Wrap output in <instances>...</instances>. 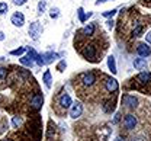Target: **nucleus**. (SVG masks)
Instances as JSON below:
<instances>
[{
  "label": "nucleus",
  "mask_w": 151,
  "mask_h": 141,
  "mask_svg": "<svg viewBox=\"0 0 151 141\" xmlns=\"http://www.w3.org/2000/svg\"><path fill=\"white\" fill-rule=\"evenodd\" d=\"M96 74L93 71H87V73H83L78 76V84L83 87V89H90L96 84Z\"/></svg>",
  "instance_id": "nucleus-1"
},
{
  "label": "nucleus",
  "mask_w": 151,
  "mask_h": 141,
  "mask_svg": "<svg viewBox=\"0 0 151 141\" xmlns=\"http://www.w3.org/2000/svg\"><path fill=\"white\" fill-rule=\"evenodd\" d=\"M80 53H81V55L87 61H93V63L99 61V58H97V50H96V47H94L93 44L84 45V47L80 50Z\"/></svg>",
  "instance_id": "nucleus-2"
},
{
  "label": "nucleus",
  "mask_w": 151,
  "mask_h": 141,
  "mask_svg": "<svg viewBox=\"0 0 151 141\" xmlns=\"http://www.w3.org/2000/svg\"><path fill=\"white\" fill-rule=\"evenodd\" d=\"M134 87H137V89H139L141 86H151V73H147V71H144V73H139L135 79H134Z\"/></svg>",
  "instance_id": "nucleus-3"
},
{
  "label": "nucleus",
  "mask_w": 151,
  "mask_h": 141,
  "mask_svg": "<svg viewBox=\"0 0 151 141\" xmlns=\"http://www.w3.org/2000/svg\"><path fill=\"white\" fill-rule=\"evenodd\" d=\"M29 35H31V38L34 41H38L39 40V37L42 35V25L39 23V22H32L31 25H29Z\"/></svg>",
  "instance_id": "nucleus-4"
},
{
  "label": "nucleus",
  "mask_w": 151,
  "mask_h": 141,
  "mask_svg": "<svg viewBox=\"0 0 151 141\" xmlns=\"http://www.w3.org/2000/svg\"><path fill=\"white\" fill-rule=\"evenodd\" d=\"M57 105L61 108V109H64V111H67L71 105H73V101H71V98L67 95V93H61L60 96H58V101H57Z\"/></svg>",
  "instance_id": "nucleus-5"
},
{
  "label": "nucleus",
  "mask_w": 151,
  "mask_h": 141,
  "mask_svg": "<svg viewBox=\"0 0 151 141\" xmlns=\"http://www.w3.org/2000/svg\"><path fill=\"white\" fill-rule=\"evenodd\" d=\"M137 124H138V119H137V117L135 115H127L125 118H124V121H122V127L125 128V129H128V131H131L134 129L135 127H137Z\"/></svg>",
  "instance_id": "nucleus-6"
},
{
  "label": "nucleus",
  "mask_w": 151,
  "mask_h": 141,
  "mask_svg": "<svg viewBox=\"0 0 151 141\" xmlns=\"http://www.w3.org/2000/svg\"><path fill=\"white\" fill-rule=\"evenodd\" d=\"M103 86H105L106 92H109V93H115V92L119 89V84H118V81L115 80V79H112V77H105Z\"/></svg>",
  "instance_id": "nucleus-7"
},
{
  "label": "nucleus",
  "mask_w": 151,
  "mask_h": 141,
  "mask_svg": "<svg viewBox=\"0 0 151 141\" xmlns=\"http://www.w3.org/2000/svg\"><path fill=\"white\" fill-rule=\"evenodd\" d=\"M122 105L128 109H134L138 106V99L135 96H131V95H124L122 96Z\"/></svg>",
  "instance_id": "nucleus-8"
},
{
  "label": "nucleus",
  "mask_w": 151,
  "mask_h": 141,
  "mask_svg": "<svg viewBox=\"0 0 151 141\" xmlns=\"http://www.w3.org/2000/svg\"><path fill=\"white\" fill-rule=\"evenodd\" d=\"M42 103H44V96L41 93H35L34 98L31 99V108L34 111H39L42 108Z\"/></svg>",
  "instance_id": "nucleus-9"
},
{
  "label": "nucleus",
  "mask_w": 151,
  "mask_h": 141,
  "mask_svg": "<svg viewBox=\"0 0 151 141\" xmlns=\"http://www.w3.org/2000/svg\"><path fill=\"white\" fill-rule=\"evenodd\" d=\"M81 114H83V105L78 103V102H76L74 105H73V108H71V111H70V117L73 119H77L78 117H81Z\"/></svg>",
  "instance_id": "nucleus-10"
},
{
  "label": "nucleus",
  "mask_w": 151,
  "mask_h": 141,
  "mask_svg": "<svg viewBox=\"0 0 151 141\" xmlns=\"http://www.w3.org/2000/svg\"><path fill=\"white\" fill-rule=\"evenodd\" d=\"M10 22H12L15 26H19V28H20V26L25 23V16H23V13H20V12L13 13L12 18H10Z\"/></svg>",
  "instance_id": "nucleus-11"
},
{
  "label": "nucleus",
  "mask_w": 151,
  "mask_h": 141,
  "mask_svg": "<svg viewBox=\"0 0 151 141\" xmlns=\"http://www.w3.org/2000/svg\"><path fill=\"white\" fill-rule=\"evenodd\" d=\"M137 53H138L141 57H148V55H151V47H148L147 44H138Z\"/></svg>",
  "instance_id": "nucleus-12"
},
{
  "label": "nucleus",
  "mask_w": 151,
  "mask_h": 141,
  "mask_svg": "<svg viewBox=\"0 0 151 141\" xmlns=\"http://www.w3.org/2000/svg\"><path fill=\"white\" fill-rule=\"evenodd\" d=\"M94 34V25L93 23H89L87 26H84L81 31H78V35L80 37H92Z\"/></svg>",
  "instance_id": "nucleus-13"
},
{
  "label": "nucleus",
  "mask_w": 151,
  "mask_h": 141,
  "mask_svg": "<svg viewBox=\"0 0 151 141\" xmlns=\"http://www.w3.org/2000/svg\"><path fill=\"white\" fill-rule=\"evenodd\" d=\"M147 65H148V63L145 58H135L134 60V67L137 70H144V68H147Z\"/></svg>",
  "instance_id": "nucleus-14"
},
{
  "label": "nucleus",
  "mask_w": 151,
  "mask_h": 141,
  "mask_svg": "<svg viewBox=\"0 0 151 141\" xmlns=\"http://www.w3.org/2000/svg\"><path fill=\"white\" fill-rule=\"evenodd\" d=\"M41 57H42L44 64H50V63H52L55 58H58V54H55V53H47V54H42Z\"/></svg>",
  "instance_id": "nucleus-15"
},
{
  "label": "nucleus",
  "mask_w": 151,
  "mask_h": 141,
  "mask_svg": "<svg viewBox=\"0 0 151 141\" xmlns=\"http://www.w3.org/2000/svg\"><path fill=\"white\" fill-rule=\"evenodd\" d=\"M19 61H20V64H23L25 67H29V68H32V67H34V64H35V61L32 60L29 55H23V57H20Z\"/></svg>",
  "instance_id": "nucleus-16"
},
{
  "label": "nucleus",
  "mask_w": 151,
  "mask_h": 141,
  "mask_svg": "<svg viewBox=\"0 0 151 141\" xmlns=\"http://www.w3.org/2000/svg\"><path fill=\"white\" fill-rule=\"evenodd\" d=\"M108 67H109V70L112 71V74H116V61H115V57L113 55H109L108 57Z\"/></svg>",
  "instance_id": "nucleus-17"
},
{
  "label": "nucleus",
  "mask_w": 151,
  "mask_h": 141,
  "mask_svg": "<svg viewBox=\"0 0 151 141\" xmlns=\"http://www.w3.org/2000/svg\"><path fill=\"white\" fill-rule=\"evenodd\" d=\"M103 111L105 112H108V114H111L115 111V99H111V101H108L105 105H103Z\"/></svg>",
  "instance_id": "nucleus-18"
},
{
  "label": "nucleus",
  "mask_w": 151,
  "mask_h": 141,
  "mask_svg": "<svg viewBox=\"0 0 151 141\" xmlns=\"http://www.w3.org/2000/svg\"><path fill=\"white\" fill-rule=\"evenodd\" d=\"M44 83H45V86H47V89H50L51 87V73H50V70H47L45 73H44Z\"/></svg>",
  "instance_id": "nucleus-19"
},
{
  "label": "nucleus",
  "mask_w": 151,
  "mask_h": 141,
  "mask_svg": "<svg viewBox=\"0 0 151 141\" xmlns=\"http://www.w3.org/2000/svg\"><path fill=\"white\" fill-rule=\"evenodd\" d=\"M45 9H47V1H45V0H41V1L38 3V13L42 15V13L45 12Z\"/></svg>",
  "instance_id": "nucleus-20"
},
{
  "label": "nucleus",
  "mask_w": 151,
  "mask_h": 141,
  "mask_svg": "<svg viewBox=\"0 0 151 141\" xmlns=\"http://www.w3.org/2000/svg\"><path fill=\"white\" fill-rule=\"evenodd\" d=\"M23 53H26V47H20L18 50H12L10 51V55H22Z\"/></svg>",
  "instance_id": "nucleus-21"
},
{
  "label": "nucleus",
  "mask_w": 151,
  "mask_h": 141,
  "mask_svg": "<svg viewBox=\"0 0 151 141\" xmlns=\"http://www.w3.org/2000/svg\"><path fill=\"white\" fill-rule=\"evenodd\" d=\"M77 13H78V19H80V22H86V19H87V15H84L83 7H78Z\"/></svg>",
  "instance_id": "nucleus-22"
},
{
  "label": "nucleus",
  "mask_w": 151,
  "mask_h": 141,
  "mask_svg": "<svg viewBox=\"0 0 151 141\" xmlns=\"http://www.w3.org/2000/svg\"><path fill=\"white\" fill-rule=\"evenodd\" d=\"M50 16H51L52 19H57V18L60 16V9H58V7H52V9L50 10Z\"/></svg>",
  "instance_id": "nucleus-23"
},
{
  "label": "nucleus",
  "mask_w": 151,
  "mask_h": 141,
  "mask_svg": "<svg viewBox=\"0 0 151 141\" xmlns=\"http://www.w3.org/2000/svg\"><path fill=\"white\" fill-rule=\"evenodd\" d=\"M12 124H13V127H15V128H19V127L22 125V117H13Z\"/></svg>",
  "instance_id": "nucleus-24"
},
{
  "label": "nucleus",
  "mask_w": 151,
  "mask_h": 141,
  "mask_svg": "<svg viewBox=\"0 0 151 141\" xmlns=\"http://www.w3.org/2000/svg\"><path fill=\"white\" fill-rule=\"evenodd\" d=\"M141 32H142V26L141 25H137V28L132 29V37H139Z\"/></svg>",
  "instance_id": "nucleus-25"
},
{
  "label": "nucleus",
  "mask_w": 151,
  "mask_h": 141,
  "mask_svg": "<svg viewBox=\"0 0 151 141\" xmlns=\"http://www.w3.org/2000/svg\"><path fill=\"white\" fill-rule=\"evenodd\" d=\"M65 67H67L65 60H61L60 63H58V65H57V70H58V71H64V70H65Z\"/></svg>",
  "instance_id": "nucleus-26"
},
{
  "label": "nucleus",
  "mask_w": 151,
  "mask_h": 141,
  "mask_svg": "<svg viewBox=\"0 0 151 141\" xmlns=\"http://www.w3.org/2000/svg\"><path fill=\"white\" fill-rule=\"evenodd\" d=\"M7 9H9V7H7V3H3V1H1V3H0V15H4V13L7 12Z\"/></svg>",
  "instance_id": "nucleus-27"
},
{
  "label": "nucleus",
  "mask_w": 151,
  "mask_h": 141,
  "mask_svg": "<svg viewBox=\"0 0 151 141\" xmlns=\"http://www.w3.org/2000/svg\"><path fill=\"white\" fill-rule=\"evenodd\" d=\"M7 76V68L0 67V80H4V77Z\"/></svg>",
  "instance_id": "nucleus-28"
},
{
  "label": "nucleus",
  "mask_w": 151,
  "mask_h": 141,
  "mask_svg": "<svg viewBox=\"0 0 151 141\" xmlns=\"http://www.w3.org/2000/svg\"><path fill=\"white\" fill-rule=\"evenodd\" d=\"M116 13V9H112V10H108V12H103V16L105 18H111V16H113Z\"/></svg>",
  "instance_id": "nucleus-29"
},
{
  "label": "nucleus",
  "mask_w": 151,
  "mask_h": 141,
  "mask_svg": "<svg viewBox=\"0 0 151 141\" xmlns=\"http://www.w3.org/2000/svg\"><path fill=\"white\" fill-rule=\"evenodd\" d=\"M28 0H13V3L16 4V6H22V4H25Z\"/></svg>",
  "instance_id": "nucleus-30"
},
{
  "label": "nucleus",
  "mask_w": 151,
  "mask_h": 141,
  "mask_svg": "<svg viewBox=\"0 0 151 141\" xmlns=\"http://www.w3.org/2000/svg\"><path fill=\"white\" fill-rule=\"evenodd\" d=\"M106 26H108L109 29H112L113 26H115V22H113L112 19H109V20H108V22H106Z\"/></svg>",
  "instance_id": "nucleus-31"
},
{
  "label": "nucleus",
  "mask_w": 151,
  "mask_h": 141,
  "mask_svg": "<svg viewBox=\"0 0 151 141\" xmlns=\"http://www.w3.org/2000/svg\"><path fill=\"white\" fill-rule=\"evenodd\" d=\"M145 41H147L148 44H151V31L150 32H147V35H145Z\"/></svg>",
  "instance_id": "nucleus-32"
},
{
  "label": "nucleus",
  "mask_w": 151,
  "mask_h": 141,
  "mask_svg": "<svg viewBox=\"0 0 151 141\" xmlns=\"http://www.w3.org/2000/svg\"><path fill=\"white\" fill-rule=\"evenodd\" d=\"M113 141H127V140H125L124 137H116V138H115Z\"/></svg>",
  "instance_id": "nucleus-33"
},
{
  "label": "nucleus",
  "mask_w": 151,
  "mask_h": 141,
  "mask_svg": "<svg viewBox=\"0 0 151 141\" xmlns=\"http://www.w3.org/2000/svg\"><path fill=\"white\" fill-rule=\"evenodd\" d=\"M4 38H6V37H4V34L0 31V41H4Z\"/></svg>",
  "instance_id": "nucleus-34"
},
{
  "label": "nucleus",
  "mask_w": 151,
  "mask_h": 141,
  "mask_svg": "<svg viewBox=\"0 0 151 141\" xmlns=\"http://www.w3.org/2000/svg\"><path fill=\"white\" fill-rule=\"evenodd\" d=\"M105 1H108V0H97L96 4H100V3H105Z\"/></svg>",
  "instance_id": "nucleus-35"
},
{
  "label": "nucleus",
  "mask_w": 151,
  "mask_h": 141,
  "mask_svg": "<svg viewBox=\"0 0 151 141\" xmlns=\"http://www.w3.org/2000/svg\"><path fill=\"white\" fill-rule=\"evenodd\" d=\"M1 141H13L12 138H4V140H1Z\"/></svg>",
  "instance_id": "nucleus-36"
}]
</instances>
